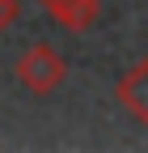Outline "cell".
<instances>
[{
	"label": "cell",
	"mask_w": 148,
	"mask_h": 153,
	"mask_svg": "<svg viewBox=\"0 0 148 153\" xmlns=\"http://www.w3.org/2000/svg\"><path fill=\"white\" fill-rule=\"evenodd\" d=\"M13 76L34 94V98H47V94H55L68 81V60L47 43V38H38V43H30L21 55H17Z\"/></svg>",
	"instance_id": "6da1fadb"
},
{
	"label": "cell",
	"mask_w": 148,
	"mask_h": 153,
	"mask_svg": "<svg viewBox=\"0 0 148 153\" xmlns=\"http://www.w3.org/2000/svg\"><path fill=\"white\" fill-rule=\"evenodd\" d=\"M114 98H119V106L131 115L140 128H148V55H144V60H136L131 68L119 76Z\"/></svg>",
	"instance_id": "7a4b0ae2"
},
{
	"label": "cell",
	"mask_w": 148,
	"mask_h": 153,
	"mask_svg": "<svg viewBox=\"0 0 148 153\" xmlns=\"http://www.w3.org/2000/svg\"><path fill=\"white\" fill-rule=\"evenodd\" d=\"M38 4L72 34H85L89 26H97L102 17V0H38Z\"/></svg>",
	"instance_id": "3957f363"
},
{
	"label": "cell",
	"mask_w": 148,
	"mask_h": 153,
	"mask_svg": "<svg viewBox=\"0 0 148 153\" xmlns=\"http://www.w3.org/2000/svg\"><path fill=\"white\" fill-rule=\"evenodd\" d=\"M17 22V0H0V30H9Z\"/></svg>",
	"instance_id": "277c9868"
}]
</instances>
